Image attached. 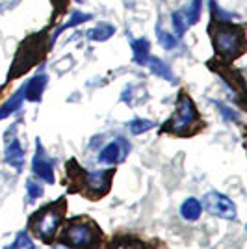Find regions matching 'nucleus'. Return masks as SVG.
<instances>
[{"instance_id": "6", "label": "nucleus", "mask_w": 247, "mask_h": 249, "mask_svg": "<svg viewBox=\"0 0 247 249\" xmlns=\"http://www.w3.org/2000/svg\"><path fill=\"white\" fill-rule=\"evenodd\" d=\"M34 173L39 178H43L45 182L54 184V166H52L51 158L45 155L39 140H37V151H35V156H34Z\"/></svg>"}, {"instance_id": "3", "label": "nucleus", "mask_w": 247, "mask_h": 249, "mask_svg": "<svg viewBox=\"0 0 247 249\" xmlns=\"http://www.w3.org/2000/svg\"><path fill=\"white\" fill-rule=\"evenodd\" d=\"M199 119L197 115V110L192 99L188 95H180L178 99V106H176V112L173 114V117L165 123L164 130H169V132H175V134H186L188 126L194 124Z\"/></svg>"}, {"instance_id": "7", "label": "nucleus", "mask_w": 247, "mask_h": 249, "mask_svg": "<svg viewBox=\"0 0 247 249\" xmlns=\"http://www.w3.org/2000/svg\"><path fill=\"white\" fill-rule=\"evenodd\" d=\"M110 177L112 171H93V173H86V186H88V194L95 197V196H103L108 190L110 184Z\"/></svg>"}, {"instance_id": "25", "label": "nucleus", "mask_w": 247, "mask_h": 249, "mask_svg": "<svg viewBox=\"0 0 247 249\" xmlns=\"http://www.w3.org/2000/svg\"><path fill=\"white\" fill-rule=\"evenodd\" d=\"M76 2H84V0H76Z\"/></svg>"}, {"instance_id": "13", "label": "nucleus", "mask_w": 247, "mask_h": 249, "mask_svg": "<svg viewBox=\"0 0 247 249\" xmlns=\"http://www.w3.org/2000/svg\"><path fill=\"white\" fill-rule=\"evenodd\" d=\"M22 101H24V89H19L15 95H11V99H8L6 103L0 106V119H4V117H8L11 115L13 112H17L19 108H21Z\"/></svg>"}, {"instance_id": "5", "label": "nucleus", "mask_w": 247, "mask_h": 249, "mask_svg": "<svg viewBox=\"0 0 247 249\" xmlns=\"http://www.w3.org/2000/svg\"><path fill=\"white\" fill-rule=\"evenodd\" d=\"M203 205H205L206 212H210L212 216H219L225 219L236 218V207L232 205L230 199L219 192H208L203 199Z\"/></svg>"}, {"instance_id": "12", "label": "nucleus", "mask_w": 247, "mask_h": 249, "mask_svg": "<svg viewBox=\"0 0 247 249\" xmlns=\"http://www.w3.org/2000/svg\"><path fill=\"white\" fill-rule=\"evenodd\" d=\"M147 65H149V69H151V71H153L156 76H160V78H165V80H169V82H175L173 71H171V67H169V65H167L164 60L149 56V60H147Z\"/></svg>"}, {"instance_id": "16", "label": "nucleus", "mask_w": 247, "mask_h": 249, "mask_svg": "<svg viewBox=\"0 0 247 249\" xmlns=\"http://www.w3.org/2000/svg\"><path fill=\"white\" fill-rule=\"evenodd\" d=\"M171 24H173V32H175L176 37L184 36L186 30L190 28V22H188V17H186L184 8L173 11V15H171Z\"/></svg>"}, {"instance_id": "18", "label": "nucleus", "mask_w": 247, "mask_h": 249, "mask_svg": "<svg viewBox=\"0 0 247 249\" xmlns=\"http://www.w3.org/2000/svg\"><path fill=\"white\" fill-rule=\"evenodd\" d=\"M201 4H203V0H190V4L184 6L186 17H188L190 26L199 21V17H201Z\"/></svg>"}, {"instance_id": "14", "label": "nucleus", "mask_w": 247, "mask_h": 249, "mask_svg": "<svg viewBox=\"0 0 247 249\" xmlns=\"http://www.w3.org/2000/svg\"><path fill=\"white\" fill-rule=\"evenodd\" d=\"M113 34H115V26L110 24V22H101L99 26H95L93 30L88 32V37L93 39V41H106L110 39Z\"/></svg>"}, {"instance_id": "9", "label": "nucleus", "mask_w": 247, "mask_h": 249, "mask_svg": "<svg viewBox=\"0 0 247 249\" xmlns=\"http://www.w3.org/2000/svg\"><path fill=\"white\" fill-rule=\"evenodd\" d=\"M47 74L41 73V74H35L34 78H30L28 82L22 86V89H24V99L26 101H32V103H35V101H39L43 95V89H45V86H47Z\"/></svg>"}, {"instance_id": "15", "label": "nucleus", "mask_w": 247, "mask_h": 249, "mask_svg": "<svg viewBox=\"0 0 247 249\" xmlns=\"http://www.w3.org/2000/svg\"><path fill=\"white\" fill-rule=\"evenodd\" d=\"M180 214L188 221H195L201 216V203L194 197L186 199L184 203H182V207H180Z\"/></svg>"}, {"instance_id": "17", "label": "nucleus", "mask_w": 247, "mask_h": 249, "mask_svg": "<svg viewBox=\"0 0 247 249\" xmlns=\"http://www.w3.org/2000/svg\"><path fill=\"white\" fill-rule=\"evenodd\" d=\"M91 19H93V15H89V13H80V11H74V13L71 15V19L65 22L63 26H60V28H58L56 36H58V34H62V32H65L67 28H72V26H76V24H80V22L91 21ZM56 36H54V37H56Z\"/></svg>"}, {"instance_id": "23", "label": "nucleus", "mask_w": 247, "mask_h": 249, "mask_svg": "<svg viewBox=\"0 0 247 249\" xmlns=\"http://www.w3.org/2000/svg\"><path fill=\"white\" fill-rule=\"evenodd\" d=\"M217 108H219V112L223 114V117L229 119V121H236L238 119L236 112H234V110H230V108H227V106H223L221 103H217Z\"/></svg>"}, {"instance_id": "11", "label": "nucleus", "mask_w": 247, "mask_h": 249, "mask_svg": "<svg viewBox=\"0 0 247 249\" xmlns=\"http://www.w3.org/2000/svg\"><path fill=\"white\" fill-rule=\"evenodd\" d=\"M6 160L8 164L13 166L17 171H21L22 166H24V151H22L21 143L17 140H11L8 149H6Z\"/></svg>"}, {"instance_id": "21", "label": "nucleus", "mask_w": 247, "mask_h": 249, "mask_svg": "<svg viewBox=\"0 0 247 249\" xmlns=\"http://www.w3.org/2000/svg\"><path fill=\"white\" fill-rule=\"evenodd\" d=\"M32 248H34V246H32V242L26 232H19V234H17V240H15V244L11 246V249H32Z\"/></svg>"}, {"instance_id": "22", "label": "nucleus", "mask_w": 247, "mask_h": 249, "mask_svg": "<svg viewBox=\"0 0 247 249\" xmlns=\"http://www.w3.org/2000/svg\"><path fill=\"white\" fill-rule=\"evenodd\" d=\"M26 190H28V197L30 199H37L43 196L41 184H37V182H34V180H28V182H26Z\"/></svg>"}, {"instance_id": "2", "label": "nucleus", "mask_w": 247, "mask_h": 249, "mask_svg": "<svg viewBox=\"0 0 247 249\" xmlns=\"http://www.w3.org/2000/svg\"><path fill=\"white\" fill-rule=\"evenodd\" d=\"M99 231L93 223L84 219H72L63 232V244L72 249H93L99 244Z\"/></svg>"}, {"instance_id": "20", "label": "nucleus", "mask_w": 247, "mask_h": 249, "mask_svg": "<svg viewBox=\"0 0 247 249\" xmlns=\"http://www.w3.org/2000/svg\"><path fill=\"white\" fill-rule=\"evenodd\" d=\"M155 126L153 121H149V119H140V117H136L132 119L130 123H128V128H130V132L132 134H141V132H147V130H151Z\"/></svg>"}, {"instance_id": "4", "label": "nucleus", "mask_w": 247, "mask_h": 249, "mask_svg": "<svg viewBox=\"0 0 247 249\" xmlns=\"http://www.w3.org/2000/svg\"><path fill=\"white\" fill-rule=\"evenodd\" d=\"M63 218V203H60L58 207H47L43 212H37V216L32 219V229L34 232L41 240L49 242L51 236L56 232V227L60 225V221Z\"/></svg>"}, {"instance_id": "10", "label": "nucleus", "mask_w": 247, "mask_h": 249, "mask_svg": "<svg viewBox=\"0 0 247 249\" xmlns=\"http://www.w3.org/2000/svg\"><path fill=\"white\" fill-rule=\"evenodd\" d=\"M130 49H132V58H134V62L140 63V65H147V60H149V56H151L149 39H145V37L132 39V41H130Z\"/></svg>"}, {"instance_id": "8", "label": "nucleus", "mask_w": 247, "mask_h": 249, "mask_svg": "<svg viewBox=\"0 0 247 249\" xmlns=\"http://www.w3.org/2000/svg\"><path fill=\"white\" fill-rule=\"evenodd\" d=\"M126 143L123 140H117V142H112L104 147L99 155V162L101 164H117L119 160H123L124 153H126Z\"/></svg>"}, {"instance_id": "24", "label": "nucleus", "mask_w": 247, "mask_h": 249, "mask_svg": "<svg viewBox=\"0 0 247 249\" xmlns=\"http://www.w3.org/2000/svg\"><path fill=\"white\" fill-rule=\"evenodd\" d=\"M17 4H19V0H0V11L11 10V8H15Z\"/></svg>"}, {"instance_id": "19", "label": "nucleus", "mask_w": 247, "mask_h": 249, "mask_svg": "<svg viewBox=\"0 0 247 249\" xmlns=\"http://www.w3.org/2000/svg\"><path fill=\"white\" fill-rule=\"evenodd\" d=\"M156 37H158V41L164 49H173V47H176V41H178V37L175 34L165 32L162 26H156Z\"/></svg>"}, {"instance_id": "1", "label": "nucleus", "mask_w": 247, "mask_h": 249, "mask_svg": "<svg viewBox=\"0 0 247 249\" xmlns=\"http://www.w3.org/2000/svg\"><path fill=\"white\" fill-rule=\"evenodd\" d=\"M214 47L219 56H223L225 60H232L246 49V32L242 26H232L230 21H217Z\"/></svg>"}]
</instances>
